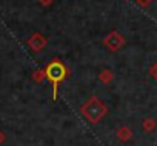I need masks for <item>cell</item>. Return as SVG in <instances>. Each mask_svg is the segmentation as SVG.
<instances>
[{
  "label": "cell",
  "mask_w": 157,
  "mask_h": 146,
  "mask_svg": "<svg viewBox=\"0 0 157 146\" xmlns=\"http://www.w3.org/2000/svg\"><path fill=\"white\" fill-rule=\"evenodd\" d=\"M45 72H46V79L52 83V99L56 100L57 99V89H59V85L68 77L69 71L66 68V65L59 60V58H52L48 66L45 68Z\"/></svg>",
  "instance_id": "1"
},
{
  "label": "cell",
  "mask_w": 157,
  "mask_h": 146,
  "mask_svg": "<svg viewBox=\"0 0 157 146\" xmlns=\"http://www.w3.org/2000/svg\"><path fill=\"white\" fill-rule=\"evenodd\" d=\"M108 112V106L97 97H91L82 108H80V114L91 123V125H96L99 123Z\"/></svg>",
  "instance_id": "2"
},
{
  "label": "cell",
  "mask_w": 157,
  "mask_h": 146,
  "mask_svg": "<svg viewBox=\"0 0 157 146\" xmlns=\"http://www.w3.org/2000/svg\"><path fill=\"white\" fill-rule=\"evenodd\" d=\"M103 46L113 52H117L119 49H122V46L125 45V37L119 32V31H111L106 37H103L102 40Z\"/></svg>",
  "instance_id": "3"
},
{
  "label": "cell",
  "mask_w": 157,
  "mask_h": 146,
  "mask_svg": "<svg viewBox=\"0 0 157 146\" xmlns=\"http://www.w3.org/2000/svg\"><path fill=\"white\" fill-rule=\"evenodd\" d=\"M29 46L34 49V51H42V48L46 45V39L42 36V34H34L29 40H28Z\"/></svg>",
  "instance_id": "4"
},
{
  "label": "cell",
  "mask_w": 157,
  "mask_h": 146,
  "mask_svg": "<svg viewBox=\"0 0 157 146\" xmlns=\"http://www.w3.org/2000/svg\"><path fill=\"white\" fill-rule=\"evenodd\" d=\"M132 131L128 128V126H122V128H119L117 129V138L122 141V143H128V141H131L132 140Z\"/></svg>",
  "instance_id": "5"
},
{
  "label": "cell",
  "mask_w": 157,
  "mask_h": 146,
  "mask_svg": "<svg viewBox=\"0 0 157 146\" xmlns=\"http://www.w3.org/2000/svg\"><path fill=\"white\" fill-rule=\"evenodd\" d=\"M113 79H114L113 71H109V69H103V71H100V74H99V80H100L103 85H108L109 82H113Z\"/></svg>",
  "instance_id": "6"
},
{
  "label": "cell",
  "mask_w": 157,
  "mask_h": 146,
  "mask_svg": "<svg viewBox=\"0 0 157 146\" xmlns=\"http://www.w3.org/2000/svg\"><path fill=\"white\" fill-rule=\"evenodd\" d=\"M142 128H143L145 132H152V131L157 128V122H155L154 118L148 117V118H145V120L142 122Z\"/></svg>",
  "instance_id": "7"
},
{
  "label": "cell",
  "mask_w": 157,
  "mask_h": 146,
  "mask_svg": "<svg viewBox=\"0 0 157 146\" xmlns=\"http://www.w3.org/2000/svg\"><path fill=\"white\" fill-rule=\"evenodd\" d=\"M43 77H46L45 69H43V71H42V69H39V71H36V72H34V79H36L37 82H42V80H43Z\"/></svg>",
  "instance_id": "8"
},
{
  "label": "cell",
  "mask_w": 157,
  "mask_h": 146,
  "mask_svg": "<svg viewBox=\"0 0 157 146\" xmlns=\"http://www.w3.org/2000/svg\"><path fill=\"white\" fill-rule=\"evenodd\" d=\"M149 76L157 80V63H152V65L149 66Z\"/></svg>",
  "instance_id": "9"
},
{
  "label": "cell",
  "mask_w": 157,
  "mask_h": 146,
  "mask_svg": "<svg viewBox=\"0 0 157 146\" xmlns=\"http://www.w3.org/2000/svg\"><path fill=\"white\" fill-rule=\"evenodd\" d=\"M134 2H136L137 5H140V6H143V8H145V6H148V5L152 2V0H134Z\"/></svg>",
  "instance_id": "10"
},
{
  "label": "cell",
  "mask_w": 157,
  "mask_h": 146,
  "mask_svg": "<svg viewBox=\"0 0 157 146\" xmlns=\"http://www.w3.org/2000/svg\"><path fill=\"white\" fill-rule=\"evenodd\" d=\"M40 3H42L43 6H48V5L52 3V0H40Z\"/></svg>",
  "instance_id": "11"
},
{
  "label": "cell",
  "mask_w": 157,
  "mask_h": 146,
  "mask_svg": "<svg viewBox=\"0 0 157 146\" xmlns=\"http://www.w3.org/2000/svg\"><path fill=\"white\" fill-rule=\"evenodd\" d=\"M5 140V135H3V132H0V143H2Z\"/></svg>",
  "instance_id": "12"
}]
</instances>
